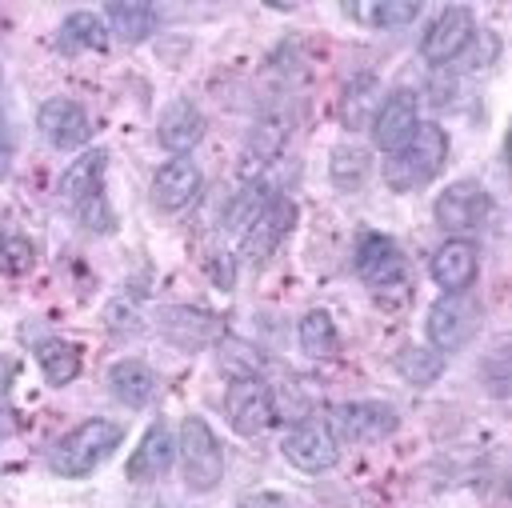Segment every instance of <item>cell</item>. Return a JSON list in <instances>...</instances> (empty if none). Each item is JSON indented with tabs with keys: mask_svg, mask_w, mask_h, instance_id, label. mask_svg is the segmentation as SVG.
<instances>
[{
	"mask_svg": "<svg viewBox=\"0 0 512 508\" xmlns=\"http://www.w3.org/2000/svg\"><path fill=\"white\" fill-rule=\"evenodd\" d=\"M432 280L452 296V292H468L476 284V272H480V252L472 240H444L436 252H432V264H428Z\"/></svg>",
	"mask_w": 512,
	"mask_h": 508,
	"instance_id": "obj_14",
	"label": "cell"
},
{
	"mask_svg": "<svg viewBox=\"0 0 512 508\" xmlns=\"http://www.w3.org/2000/svg\"><path fill=\"white\" fill-rule=\"evenodd\" d=\"M432 216H436V224H440L444 232H452V236L464 240L468 232H480V228L488 224V216H492V196H488L484 184H476V180H456V184H448V188L436 196Z\"/></svg>",
	"mask_w": 512,
	"mask_h": 508,
	"instance_id": "obj_4",
	"label": "cell"
},
{
	"mask_svg": "<svg viewBox=\"0 0 512 508\" xmlns=\"http://www.w3.org/2000/svg\"><path fill=\"white\" fill-rule=\"evenodd\" d=\"M296 228V200H288V196H272L252 220H248V228H244V236H240V260L244 264H264L284 240H288V232Z\"/></svg>",
	"mask_w": 512,
	"mask_h": 508,
	"instance_id": "obj_7",
	"label": "cell"
},
{
	"mask_svg": "<svg viewBox=\"0 0 512 508\" xmlns=\"http://www.w3.org/2000/svg\"><path fill=\"white\" fill-rule=\"evenodd\" d=\"M104 24H108V32H116L124 44H140L144 36L156 32V8H148V4H112V8L104 12Z\"/></svg>",
	"mask_w": 512,
	"mask_h": 508,
	"instance_id": "obj_23",
	"label": "cell"
},
{
	"mask_svg": "<svg viewBox=\"0 0 512 508\" xmlns=\"http://www.w3.org/2000/svg\"><path fill=\"white\" fill-rule=\"evenodd\" d=\"M356 272L376 284V288H388V284H400L404 280V256L396 248L392 236L384 232H368L360 236V248H356Z\"/></svg>",
	"mask_w": 512,
	"mask_h": 508,
	"instance_id": "obj_15",
	"label": "cell"
},
{
	"mask_svg": "<svg viewBox=\"0 0 512 508\" xmlns=\"http://www.w3.org/2000/svg\"><path fill=\"white\" fill-rule=\"evenodd\" d=\"M280 452H284V460H288L292 468H300V472H308V476L328 472V468L340 460L336 432H332V424L320 420V416H304V420H296V424L288 428Z\"/></svg>",
	"mask_w": 512,
	"mask_h": 508,
	"instance_id": "obj_6",
	"label": "cell"
},
{
	"mask_svg": "<svg viewBox=\"0 0 512 508\" xmlns=\"http://www.w3.org/2000/svg\"><path fill=\"white\" fill-rule=\"evenodd\" d=\"M176 448H180V464H184V484L192 492H212L224 476V448H220L216 432L208 428V420L184 416Z\"/></svg>",
	"mask_w": 512,
	"mask_h": 508,
	"instance_id": "obj_3",
	"label": "cell"
},
{
	"mask_svg": "<svg viewBox=\"0 0 512 508\" xmlns=\"http://www.w3.org/2000/svg\"><path fill=\"white\" fill-rule=\"evenodd\" d=\"M284 132H288V128H284L280 120H264V124L252 132V140H248V160L256 156V168H260V164H268V160L280 152Z\"/></svg>",
	"mask_w": 512,
	"mask_h": 508,
	"instance_id": "obj_30",
	"label": "cell"
},
{
	"mask_svg": "<svg viewBox=\"0 0 512 508\" xmlns=\"http://www.w3.org/2000/svg\"><path fill=\"white\" fill-rule=\"evenodd\" d=\"M472 36H476L472 12H468L464 4H452V8H444V12L424 28V36H420V56H424L428 64L444 68V64H452V60L468 48Z\"/></svg>",
	"mask_w": 512,
	"mask_h": 508,
	"instance_id": "obj_9",
	"label": "cell"
},
{
	"mask_svg": "<svg viewBox=\"0 0 512 508\" xmlns=\"http://www.w3.org/2000/svg\"><path fill=\"white\" fill-rule=\"evenodd\" d=\"M124 440V428L116 420H104V416H92L84 424H76L72 432H64L52 448H48V468L56 476H68V480H80L88 472H96V464H104Z\"/></svg>",
	"mask_w": 512,
	"mask_h": 508,
	"instance_id": "obj_1",
	"label": "cell"
},
{
	"mask_svg": "<svg viewBox=\"0 0 512 508\" xmlns=\"http://www.w3.org/2000/svg\"><path fill=\"white\" fill-rule=\"evenodd\" d=\"M12 432H16V412L0 400V436H12Z\"/></svg>",
	"mask_w": 512,
	"mask_h": 508,
	"instance_id": "obj_33",
	"label": "cell"
},
{
	"mask_svg": "<svg viewBox=\"0 0 512 508\" xmlns=\"http://www.w3.org/2000/svg\"><path fill=\"white\" fill-rule=\"evenodd\" d=\"M236 508H292V500L288 496H280V492H248V496H240V504Z\"/></svg>",
	"mask_w": 512,
	"mask_h": 508,
	"instance_id": "obj_31",
	"label": "cell"
},
{
	"mask_svg": "<svg viewBox=\"0 0 512 508\" xmlns=\"http://www.w3.org/2000/svg\"><path fill=\"white\" fill-rule=\"evenodd\" d=\"M104 164H108V152H104V148H96V152H80V156L64 168V176H60V200L80 208L84 200L100 196Z\"/></svg>",
	"mask_w": 512,
	"mask_h": 508,
	"instance_id": "obj_19",
	"label": "cell"
},
{
	"mask_svg": "<svg viewBox=\"0 0 512 508\" xmlns=\"http://www.w3.org/2000/svg\"><path fill=\"white\" fill-rule=\"evenodd\" d=\"M172 460H176V440H172V432L164 428V420H156V424H148V432L140 436V444H136V452L128 456V480H156V476H164L168 468H172Z\"/></svg>",
	"mask_w": 512,
	"mask_h": 508,
	"instance_id": "obj_17",
	"label": "cell"
},
{
	"mask_svg": "<svg viewBox=\"0 0 512 508\" xmlns=\"http://www.w3.org/2000/svg\"><path fill=\"white\" fill-rule=\"evenodd\" d=\"M344 12L352 20L376 24V28H396V24H412L420 16V0H372V4H344Z\"/></svg>",
	"mask_w": 512,
	"mask_h": 508,
	"instance_id": "obj_25",
	"label": "cell"
},
{
	"mask_svg": "<svg viewBox=\"0 0 512 508\" xmlns=\"http://www.w3.org/2000/svg\"><path fill=\"white\" fill-rule=\"evenodd\" d=\"M36 264V248L20 232H0V276H24Z\"/></svg>",
	"mask_w": 512,
	"mask_h": 508,
	"instance_id": "obj_29",
	"label": "cell"
},
{
	"mask_svg": "<svg viewBox=\"0 0 512 508\" xmlns=\"http://www.w3.org/2000/svg\"><path fill=\"white\" fill-rule=\"evenodd\" d=\"M448 160V132L432 120H420L412 140L404 144V152H396L388 160V184L392 188H420L424 180H432Z\"/></svg>",
	"mask_w": 512,
	"mask_h": 508,
	"instance_id": "obj_2",
	"label": "cell"
},
{
	"mask_svg": "<svg viewBox=\"0 0 512 508\" xmlns=\"http://www.w3.org/2000/svg\"><path fill=\"white\" fill-rule=\"evenodd\" d=\"M336 428L352 444H376L400 428V416L384 400H352V404L336 408Z\"/></svg>",
	"mask_w": 512,
	"mask_h": 508,
	"instance_id": "obj_12",
	"label": "cell"
},
{
	"mask_svg": "<svg viewBox=\"0 0 512 508\" xmlns=\"http://www.w3.org/2000/svg\"><path fill=\"white\" fill-rule=\"evenodd\" d=\"M108 388L120 404L128 408H144L156 396V372L144 360H116L108 372Z\"/></svg>",
	"mask_w": 512,
	"mask_h": 508,
	"instance_id": "obj_20",
	"label": "cell"
},
{
	"mask_svg": "<svg viewBox=\"0 0 512 508\" xmlns=\"http://www.w3.org/2000/svg\"><path fill=\"white\" fill-rule=\"evenodd\" d=\"M428 344L436 352H456L464 348L476 332H480V304L468 292H444L432 308H428Z\"/></svg>",
	"mask_w": 512,
	"mask_h": 508,
	"instance_id": "obj_5",
	"label": "cell"
},
{
	"mask_svg": "<svg viewBox=\"0 0 512 508\" xmlns=\"http://www.w3.org/2000/svg\"><path fill=\"white\" fill-rule=\"evenodd\" d=\"M36 364H40V372H44V380L52 388H64V384H72L80 376V348L68 344V340H56V336L40 340L36 344Z\"/></svg>",
	"mask_w": 512,
	"mask_h": 508,
	"instance_id": "obj_21",
	"label": "cell"
},
{
	"mask_svg": "<svg viewBox=\"0 0 512 508\" xmlns=\"http://www.w3.org/2000/svg\"><path fill=\"white\" fill-rule=\"evenodd\" d=\"M0 76H4V72H0Z\"/></svg>",
	"mask_w": 512,
	"mask_h": 508,
	"instance_id": "obj_34",
	"label": "cell"
},
{
	"mask_svg": "<svg viewBox=\"0 0 512 508\" xmlns=\"http://www.w3.org/2000/svg\"><path fill=\"white\" fill-rule=\"evenodd\" d=\"M204 172L196 168V160L188 156H172L156 176H152V204L160 212H180L200 196Z\"/></svg>",
	"mask_w": 512,
	"mask_h": 508,
	"instance_id": "obj_13",
	"label": "cell"
},
{
	"mask_svg": "<svg viewBox=\"0 0 512 508\" xmlns=\"http://www.w3.org/2000/svg\"><path fill=\"white\" fill-rule=\"evenodd\" d=\"M376 104H380V100H376V80H372V76H360V80L348 84L344 104H340V116H344L348 128H360V124H372Z\"/></svg>",
	"mask_w": 512,
	"mask_h": 508,
	"instance_id": "obj_28",
	"label": "cell"
},
{
	"mask_svg": "<svg viewBox=\"0 0 512 508\" xmlns=\"http://www.w3.org/2000/svg\"><path fill=\"white\" fill-rule=\"evenodd\" d=\"M224 408H228V424L240 432V436H260L272 416H276V404H272V392L260 376H232L228 392H224Z\"/></svg>",
	"mask_w": 512,
	"mask_h": 508,
	"instance_id": "obj_8",
	"label": "cell"
},
{
	"mask_svg": "<svg viewBox=\"0 0 512 508\" xmlns=\"http://www.w3.org/2000/svg\"><path fill=\"white\" fill-rule=\"evenodd\" d=\"M156 136H160V144L168 148V152H176V156H184L188 148H196L200 144V136H204V112L192 104V100H172L164 112H160V124H156Z\"/></svg>",
	"mask_w": 512,
	"mask_h": 508,
	"instance_id": "obj_18",
	"label": "cell"
},
{
	"mask_svg": "<svg viewBox=\"0 0 512 508\" xmlns=\"http://www.w3.org/2000/svg\"><path fill=\"white\" fill-rule=\"evenodd\" d=\"M396 372H400L408 384L424 388V384L440 380V372H444V352H436L432 344H408V348L396 352Z\"/></svg>",
	"mask_w": 512,
	"mask_h": 508,
	"instance_id": "obj_24",
	"label": "cell"
},
{
	"mask_svg": "<svg viewBox=\"0 0 512 508\" xmlns=\"http://www.w3.org/2000/svg\"><path fill=\"white\" fill-rule=\"evenodd\" d=\"M56 44H60L64 52H84V48H96V52H100V48L108 44V24H104V16H96V12H72V16H64Z\"/></svg>",
	"mask_w": 512,
	"mask_h": 508,
	"instance_id": "obj_22",
	"label": "cell"
},
{
	"mask_svg": "<svg viewBox=\"0 0 512 508\" xmlns=\"http://www.w3.org/2000/svg\"><path fill=\"white\" fill-rule=\"evenodd\" d=\"M336 344H340V336H336L332 316H328L324 308L304 312V320H300V348H304L312 360H328V356H336Z\"/></svg>",
	"mask_w": 512,
	"mask_h": 508,
	"instance_id": "obj_26",
	"label": "cell"
},
{
	"mask_svg": "<svg viewBox=\"0 0 512 508\" xmlns=\"http://www.w3.org/2000/svg\"><path fill=\"white\" fill-rule=\"evenodd\" d=\"M368 168H372V160H368L364 148H356V144H340V148H332L328 176H332L336 188H344V192L360 188V184L368 180Z\"/></svg>",
	"mask_w": 512,
	"mask_h": 508,
	"instance_id": "obj_27",
	"label": "cell"
},
{
	"mask_svg": "<svg viewBox=\"0 0 512 508\" xmlns=\"http://www.w3.org/2000/svg\"><path fill=\"white\" fill-rule=\"evenodd\" d=\"M8 168H12V132H8L4 120H0V180L8 176Z\"/></svg>",
	"mask_w": 512,
	"mask_h": 508,
	"instance_id": "obj_32",
	"label": "cell"
},
{
	"mask_svg": "<svg viewBox=\"0 0 512 508\" xmlns=\"http://www.w3.org/2000/svg\"><path fill=\"white\" fill-rule=\"evenodd\" d=\"M36 128H40L44 140H48L52 148H60V152L80 148V144H88V136H92V120H88V112H84L76 100H68V96H52V100H44L40 112H36Z\"/></svg>",
	"mask_w": 512,
	"mask_h": 508,
	"instance_id": "obj_11",
	"label": "cell"
},
{
	"mask_svg": "<svg viewBox=\"0 0 512 508\" xmlns=\"http://www.w3.org/2000/svg\"><path fill=\"white\" fill-rule=\"evenodd\" d=\"M160 328L180 348H204V344H216L224 336V320L204 312V308H164Z\"/></svg>",
	"mask_w": 512,
	"mask_h": 508,
	"instance_id": "obj_16",
	"label": "cell"
},
{
	"mask_svg": "<svg viewBox=\"0 0 512 508\" xmlns=\"http://www.w3.org/2000/svg\"><path fill=\"white\" fill-rule=\"evenodd\" d=\"M416 124H420V100H416V92L396 88V92H388V96L376 104L372 140H376V148H384L388 156H396V152H404V144L412 140Z\"/></svg>",
	"mask_w": 512,
	"mask_h": 508,
	"instance_id": "obj_10",
	"label": "cell"
}]
</instances>
